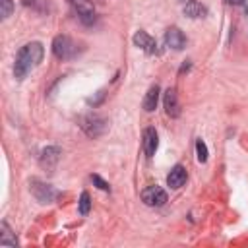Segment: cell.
<instances>
[{
    "mask_svg": "<svg viewBox=\"0 0 248 248\" xmlns=\"http://www.w3.org/2000/svg\"><path fill=\"white\" fill-rule=\"evenodd\" d=\"M141 200H143V203H145V205L161 207V205H165V203H167V192H165L161 186L153 184V186H147V188L141 192Z\"/></svg>",
    "mask_w": 248,
    "mask_h": 248,
    "instance_id": "5b68a950",
    "label": "cell"
},
{
    "mask_svg": "<svg viewBox=\"0 0 248 248\" xmlns=\"http://www.w3.org/2000/svg\"><path fill=\"white\" fill-rule=\"evenodd\" d=\"M157 145H159V138H157L155 128H145L143 130V153H145V157H153L157 151Z\"/></svg>",
    "mask_w": 248,
    "mask_h": 248,
    "instance_id": "9c48e42d",
    "label": "cell"
},
{
    "mask_svg": "<svg viewBox=\"0 0 248 248\" xmlns=\"http://www.w3.org/2000/svg\"><path fill=\"white\" fill-rule=\"evenodd\" d=\"M60 149L58 147H54V145H50V147H45L43 151H41V165L43 167H46V169H52L56 163H58V159H60Z\"/></svg>",
    "mask_w": 248,
    "mask_h": 248,
    "instance_id": "8fae6325",
    "label": "cell"
},
{
    "mask_svg": "<svg viewBox=\"0 0 248 248\" xmlns=\"http://www.w3.org/2000/svg\"><path fill=\"white\" fill-rule=\"evenodd\" d=\"M165 43H167V46H170L174 50H182L186 46V37L178 27H169L165 31Z\"/></svg>",
    "mask_w": 248,
    "mask_h": 248,
    "instance_id": "ba28073f",
    "label": "cell"
},
{
    "mask_svg": "<svg viewBox=\"0 0 248 248\" xmlns=\"http://www.w3.org/2000/svg\"><path fill=\"white\" fill-rule=\"evenodd\" d=\"M52 52L60 60H70L78 54V45L68 35H56L52 41Z\"/></svg>",
    "mask_w": 248,
    "mask_h": 248,
    "instance_id": "3957f363",
    "label": "cell"
},
{
    "mask_svg": "<svg viewBox=\"0 0 248 248\" xmlns=\"http://www.w3.org/2000/svg\"><path fill=\"white\" fill-rule=\"evenodd\" d=\"M0 244L2 246H16L17 244V240H16V236H12V229L8 227V223L6 221H2L0 223Z\"/></svg>",
    "mask_w": 248,
    "mask_h": 248,
    "instance_id": "9a60e30c",
    "label": "cell"
},
{
    "mask_svg": "<svg viewBox=\"0 0 248 248\" xmlns=\"http://www.w3.org/2000/svg\"><path fill=\"white\" fill-rule=\"evenodd\" d=\"M134 45H136L138 48H141L143 52H147V54H157V52H159L155 39H153L151 35H147L145 31H141V29L136 31V35H134Z\"/></svg>",
    "mask_w": 248,
    "mask_h": 248,
    "instance_id": "52a82bcc",
    "label": "cell"
},
{
    "mask_svg": "<svg viewBox=\"0 0 248 248\" xmlns=\"http://www.w3.org/2000/svg\"><path fill=\"white\" fill-rule=\"evenodd\" d=\"M196 153H198V161L200 163L207 161V145L202 140H196Z\"/></svg>",
    "mask_w": 248,
    "mask_h": 248,
    "instance_id": "e0dca14e",
    "label": "cell"
},
{
    "mask_svg": "<svg viewBox=\"0 0 248 248\" xmlns=\"http://www.w3.org/2000/svg\"><path fill=\"white\" fill-rule=\"evenodd\" d=\"M29 190H31V194H33L41 203H50V202L58 196V192H56L50 184H45V182H41V180H31Z\"/></svg>",
    "mask_w": 248,
    "mask_h": 248,
    "instance_id": "277c9868",
    "label": "cell"
},
{
    "mask_svg": "<svg viewBox=\"0 0 248 248\" xmlns=\"http://www.w3.org/2000/svg\"><path fill=\"white\" fill-rule=\"evenodd\" d=\"M165 110L170 118H176L180 114V103H178V97H176V89H167L165 91Z\"/></svg>",
    "mask_w": 248,
    "mask_h": 248,
    "instance_id": "30bf717a",
    "label": "cell"
},
{
    "mask_svg": "<svg viewBox=\"0 0 248 248\" xmlns=\"http://www.w3.org/2000/svg\"><path fill=\"white\" fill-rule=\"evenodd\" d=\"M89 207H91V198L87 192H81L79 196V213L81 215H87L89 213Z\"/></svg>",
    "mask_w": 248,
    "mask_h": 248,
    "instance_id": "2e32d148",
    "label": "cell"
},
{
    "mask_svg": "<svg viewBox=\"0 0 248 248\" xmlns=\"http://www.w3.org/2000/svg\"><path fill=\"white\" fill-rule=\"evenodd\" d=\"M0 6H2V10H0V16L6 19V17L12 14V10H14V4H12V0H0Z\"/></svg>",
    "mask_w": 248,
    "mask_h": 248,
    "instance_id": "ac0fdd59",
    "label": "cell"
},
{
    "mask_svg": "<svg viewBox=\"0 0 248 248\" xmlns=\"http://www.w3.org/2000/svg\"><path fill=\"white\" fill-rule=\"evenodd\" d=\"M91 180H93V184H97V188H99V190H105V192H108V190H110L108 182H105L99 174H91Z\"/></svg>",
    "mask_w": 248,
    "mask_h": 248,
    "instance_id": "d6986e66",
    "label": "cell"
},
{
    "mask_svg": "<svg viewBox=\"0 0 248 248\" xmlns=\"http://www.w3.org/2000/svg\"><path fill=\"white\" fill-rule=\"evenodd\" d=\"M68 2L74 6V10H76L78 17H79L85 25H91V23L95 21V8H93V0H68Z\"/></svg>",
    "mask_w": 248,
    "mask_h": 248,
    "instance_id": "8992f818",
    "label": "cell"
},
{
    "mask_svg": "<svg viewBox=\"0 0 248 248\" xmlns=\"http://www.w3.org/2000/svg\"><path fill=\"white\" fill-rule=\"evenodd\" d=\"M157 103H159V87H157V85H151V87L147 89L145 97H143V108H145L147 112H151V110L157 108Z\"/></svg>",
    "mask_w": 248,
    "mask_h": 248,
    "instance_id": "4fadbf2b",
    "label": "cell"
},
{
    "mask_svg": "<svg viewBox=\"0 0 248 248\" xmlns=\"http://www.w3.org/2000/svg\"><path fill=\"white\" fill-rule=\"evenodd\" d=\"M79 126H81V130H83L89 138H99V136H103V134L107 132L108 122H107V118H103L101 114L89 112V114H85V116L79 118Z\"/></svg>",
    "mask_w": 248,
    "mask_h": 248,
    "instance_id": "7a4b0ae2",
    "label": "cell"
},
{
    "mask_svg": "<svg viewBox=\"0 0 248 248\" xmlns=\"http://www.w3.org/2000/svg\"><path fill=\"white\" fill-rule=\"evenodd\" d=\"M246 0H227V4H232V6H238V4H244Z\"/></svg>",
    "mask_w": 248,
    "mask_h": 248,
    "instance_id": "ffe728a7",
    "label": "cell"
},
{
    "mask_svg": "<svg viewBox=\"0 0 248 248\" xmlns=\"http://www.w3.org/2000/svg\"><path fill=\"white\" fill-rule=\"evenodd\" d=\"M43 54H45V48L41 43L33 41V43H27L23 45L17 54H16V62H14V76L17 79H23L31 70H35L41 60H43Z\"/></svg>",
    "mask_w": 248,
    "mask_h": 248,
    "instance_id": "6da1fadb",
    "label": "cell"
},
{
    "mask_svg": "<svg viewBox=\"0 0 248 248\" xmlns=\"http://www.w3.org/2000/svg\"><path fill=\"white\" fill-rule=\"evenodd\" d=\"M205 12H207V10H205L200 2H196V0H190V2L184 6V14H186L188 17H203Z\"/></svg>",
    "mask_w": 248,
    "mask_h": 248,
    "instance_id": "5bb4252c",
    "label": "cell"
},
{
    "mask_svg": "<svg viewBox=\"0 0 248 248\" xmlns=\"http://www.w3.org/2000/svg\"><path fill=\"white\" fill-rule=\"evenodd\" d=\"M186 182V169L182 165H174L167 176V184L170 188H180L182 184Z\"/></svg>",
    "mask_w": 248,
    "mask_h": 248,
    "instance_id": "7c38bea8",
    "label": "cell"
}]
</instances>
